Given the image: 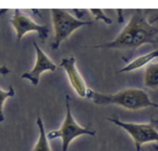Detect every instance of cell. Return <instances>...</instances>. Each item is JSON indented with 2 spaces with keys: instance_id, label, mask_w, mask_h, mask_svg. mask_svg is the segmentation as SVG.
Returning <instances> with one entry per match:
<instances>
[{
  "instance_id": "9c48e42d",
  "label": "cell",
  "mask_w": 158,
  "mask_h": 151,
  "mask_svg": "<svg viewBox=\"0 0 158 151\" xmlns=\"http://www.w3.org/2000/svg\"><path fill=\"white\" fill-rule=\"evenodd\" d=\"M157 57H158V49L155 51H153V52L148 53V54L143 55V56H140V57H138V58L133 59V61H132L131 63L128 64L126 67H123V68H121L120 70H118L117 74H119V72H129V71L136 70V69H139V68L145 66L146 64H148L149 62L153 61V59L157 58Z\"/></svg>"
},
{
  "instance_id": "2e32d148",
  "label": "cell",
  "mask_w": 158,
  "mask_h": 151,
  "mask_svg": "<svg viewBox=\"0 0 158 151\" xmlns=\"http://www.w3.org/2000/svg\"><path fill=\"white\" fill-rule=\"evenodd\" d=\"M8 10H0V14H3V13H6Z\"/></svg>"
},
{
  "instance_id": "277c9868",
  "label": "cell",
  "mask_w": 158,
  "mask_h": 151,
  "mask_svg": "<svg viewBox=\"0 0 158 151\" xmlns=\"http://www.w3.org/2000/svg\"><path fill=\"white\" fill-rule=\"evenodd\" d=\"M65 108L66 116L62 123L61 127L57 131H51L47 134L48 139H54V138H61L62 139V151H67L69 144L78 136L89 135L95 136L97 132L90 129L89 127H84L76 122L75 118L73 117L72 110H70V98L68 95L65 96Z\"/></svg>"
},
{
  "instance_id": "ac0fdd59",
  "label": "cell",
  "mask_w": 158,
  "mask_h": 151,
  "mask_svg": "<svg viewBox=\"0 0 158 151\" xmlns=\"http://www.w3.org/2000/svg\"><path fill=\"white\" fill-rule=\"evenodd\" d=\"M141 151H144V150H143V149H142V150H141Z\"/></svg>"
},
{
  "instance_id": "7a4b0ae2",
  "label": "cell",
  "mask_w": 158,
  "mask_h": 151,
  "mask_svg": "<svg viewBox=\"0 0 158 151\" xmlns=\"http://www.w3.org/2000/svg\"><path fill=\"white\" fill-rule=\"evenodd\" d=\"M87 97L90 98L95 105H116L133 111L148 107L158 108V103L151 101L148 94L142 89H126L119 91L116 94H102L88 89Z\"/></svg>"
},
{
  "instance_id": "6da1fadb",
  "label": "cell",
  "mask_w": 158,
  "mask_h": 151,
  "mask_svg": "<svg viewBox=\"0 0 158 151\" xmlns=\"http://www.w3.org/2000/svg\"><path fill=\"white\" fill-rule=\"evenodd\" d=\"M147 13L142 9H135L126 27L114 40L104 44L93 46V49H117L134 51L144 44H158V27L147 21Z\"/></svg>"
},
{
  "instance_id": "8fae6325",
  "label": "cell",
  "mask_w": 158,
  "mask_h": 151,
  "mask_svg": "<svg viewBox=\"0 0 158 151\" xmlns=\"http://www.w3.org/2000/svg\"><path fill=\"white\" fill-rule=\"evenodd\" d=\"M37 126L39 129V137L36 142V145L34 146L33 151H51V147L49 145V139L47 137L46 129H44V124L42 119L40 118V116L37 117Z\"/></svg>"
},
{
  "instance_id": "30bf717a",
  "label": "cell",
  "mask_w": 158,
  "mask_h": 151,
  "mask_svg": "<svg viewBox=\"0 0 158 151\" xmlns=\"http://www.w3.org/2000/svg\"><path fill=\"white\" fill-rule=\"evenodd\" d=\"M144 85L152 90L158 89V63L149 64L145 68Z\"/></svg>"
},
{
  "instance_id": "5b68a950",
  "label": "cell",
  "mask_w": 158,
  "mask_h": 151,
  "mask_svg": "<svg viewBox=\"0 0 158 151\" xmlns=\"http://www.w3.org/2000/svg\"><path fill=\"white\" fill-rule=\"evenodd\" d=\"M107 120L130 134L134 140L136 151L142 150V145L146 142L158 141V120L152 119L147 123L123 122L118 118H108Z\"/></svg>"
},
{
  "instance_id": "52a82bcc",
  "label": "cell",
  "mask_w": 158,
  "mask_h": 151,
  "mask_svg": "<svg viewBox=\"0 0 158 151\" xmlns=\"http://www.w3.org/2000/svg\"><path fill=\"white\" fill-rule=\"evenodd\" d=\"M34 48L36 50V63L34 68L28 72H24L21 76L22 79L28 80L34 86H37L39 83L40 76L46 71H55L56 65L50 59V57L40 49L37 42H34Z\"/></svg>"
},
{
  "instance_id": "9a60e30c",
  "label": "cell",
  "mask_w": 158,
  "mask_h": 151,
  "mask_svg": "<svg viewBox=\"0 0 158 151\" xmlns=\"http://www.w3.org/2000/svg\"><path fill=\"white\" fill-rule=\"evenodd\" d=\"M73 13H76L77 14V18H78V20H80V18H81V15H84L85 13H87L86 10H81V9H75L73 10Z\"/></svg>"
},
{
  "instance_id": "7c38bea8",
  "label": "cell",
  "mask_w": 158,
  "mask_h": 151,
  "mask_svg": "<svg viewBox=\"0 0 158 151\" xmlns=\"http://www.w3.org/2000/svg\"><path fill=\"white\" fill-rule=\"evenodd\" d=\"M15 95V91H14L13 86L10 85L7 91H3L0 88V122H3L5 120V114H3V105L5 101L10 97H13Z\"/></svg>"
},
{
  "instance_id": "e0dca14e",
  "label": "cell",
  "mask_w": 158,
  "mask_h": 151,
  "mask_svg": "<svg viewBox=\"0 0 158 151\" xmlns=\"http://www.w3.org/2000/svg\"><path fill=\"white\" fill-rule=\"evenodd\" d=\"M154 149H155V151H158V145H155V146H154Z\"/></svg>"
},
{
  "instance_id": "8992f818",
  "label": "cell",
  "mask_w": 158,
  "mask_h": 151,
  "mask_svg": "<svg viewBox=\"0 0 158 151\" xmlns=\"http://www.w3.org/2000/svg\"><path fill=\"white\" fill-rule=\"evenodd\" d=\"M10 23L16 33V41L18 42H20L21 39L27 33H31V31L37 33L41 40H46L50 34V29L46 25L37 24L35 21L31 20L27 14H25L20 9L14 10L13 16L10 20Z\"/></svg>"
},
{
  "instance_id": "3957f363",
  "label": "cell",
  "mask_w": 158,
  "mask_h": 151,
  "mask_svg": "<svg viewBox=\"0 0 158 151\" xmlns=\"http://www.w3.org/2000/svg\"><path fill=\"white\" fill-rule=\"evenodd\" d=\"M50 12L54 27V40L51 46L53 50H57L60 44L67 39L76 29L94 24L93 21H82L74 18L68 10L51 9Z\"/></svg>"
},
{
  "instance_id": "4fadbf2b",
  "label": "cell",
  "mask_w": 158,
  "mask_h": 151,
  "mask_svg": "<svg viewBox=\"0 0 158 151\" xmlns=\"http://www.w3.org/2000/svg\"><path fill=\"white\" fill-rule=\"evenodd\" d=\"M91 14L95 18V20H101L103 21L104 23H106L107 25H110L112 24V20L108 18L107 15H105L104 11L102 9H90L89 10Z\"/></svg>"
},
{
  "instance_id": "5bb4252c",
  "label": "cell",
  "mask_w": 158,
  "mask_h": 151,
  "mask_svg": "<svg viewBox=\"0 0 158 151\" xmlns=\"http://www.w3.org/2000/svg\"><path fill=\"white\" fill-rule=\"evenodd\" d=\"M10 74V69L7 67L6 65L3 66H0V74L1 76H7V74Z\"/></svg>"
},
{
  "instance_id": "ba28073f",
  "label": "cell",
  "mask_w": 158,
  "mask_h": 151,
  "mask_svg": "<svg viewBox=\"0 0 158 151\" xmlns=\"http://www.w3.org/2000/svg\"><path fill=\"white\" fill-rule=\"evenodd\" d=\"M60 66L66 72L68 80L70 82V85L75 90V92L78 94V96L87 97L88 88H87L86 83H85L82 76L80 74V72L78 71V69L76 67V58L74 56L64 57V58H62Z\"/></svg>"
}]
</instances>
